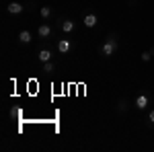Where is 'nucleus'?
<instances>
[{"instance_id":"1","label":"nucleus","mask_w":154,"mask_h":152,"mask_svg":"<svg viewBox=\"0 0 154 152\" xmlns=\"http://www.w3.org/2000/svg\"><path fill=\"white\" fill-rule=\"evenodd\" d=\"M115 51H117V33H109L105 43L101 45V56L103 58H111Z\"/></svg>"},{"instance_id":"2","label":"nucleus","mask_w":154,"mask_h":152,"mask_svg":"<svg viewBox=\"0 0 154 152\" xmlns=\"http://www.w3.org/2000/svg\"><path fill=\"white\" fill-rule=\"evenodd\" d=\"M82 25L86 27V29H95L97 25H99V17H97L95 12H88V14H84Z\"/></svg>"},{"instance_id":"3","label":"nucleus","mask_w":154,"mask_h":152,"mask_svg":"<svg viewBox=\"0 0 154 152\" xmlns=\"http://www.w3.org/2000/svg\"><path fill=\"white\" fill-rule=\"evenodd\" d=\"M58 27H60V31H62V33H72L76 25H74V21H72V19H60V21H58Z\"/></svg>"},{"instance_id":"4","label":"nucleus","mask_w":154,"mask_h":152,"mask_svg":"<svg viewBox=\"0 0 154 152\" xmlns=\"http://www.w3.org/2000/svg\"><path fill=\"white\" fill-rule=\"evenodd\" d=\"M134 105H136V109H140V111L148 109V105H150V97H148V95H138Z\"/></svg>"},{"instance_id":"5","label":"nucleus","mask_w":154,"mask_h":152,"mask_svg":"<svg viewBox=\"0 0 154 152\" xmlns=\"http://www.w3.org/2000/svg\"><path fill=\"white\" fill-rule=\"evenodd\" d=\"M51 33H54V29H51V25H48V23L39 25V29H37V35L41 37V39H48Z\"/></svg>"},{"instance_id":"6","label":"nucleus","mask_w":154,"mask_h":152,"mask_svg":"<svg viewBox=\"0 0 154 152\" xmlns=\"http://www.w3.org/2000/svg\"><path fill=\"white\" fill-rule=\"evenodd\" d=\"M58 51L60 54H70L72 51V41L70 39H60L58 41Z\"/></svg>"},{"instance_id":"7","label":"nucleus","mask_w":154,"mask_h":152,"mask_svg":"<svg viewBox=\"0 0 154 152\" xmlns=\"http://www.w3.org/2000/svg\"><path fill=\"white\" fill-rule=\"evenodd\" d=\"M31 41H33V35H31V31H29V29H23V31L19 33V43L27 45V43H31Z\"/></svg>"},{"instance_id":"8","label":"nucleus","mask_w":154,"mask_h":152,"mask_svg":"<svg viewBox=\"0 0 154 152\" xmlns=\"http://www.w3.org/2000/svg\"><path fill=\"white\" fill-rule=\"evenodd\" d=\"M6 11L11 12V14H21V12L25 11V6L21 4V2H11V4L6 6Z\"/></svg>"},{"instance_id":"9","label":"nucleus","mask_w":154,"mask_h":152,"mask_svg":"<svg viewBox=\"0 0 154 152\" xmlns=\"http://www.w3.org/2000/svg\"><path fill=\"white\" fill-rule=\"evenodd\" d=\"M51 56H54V54H51V49H48V47H45V49H39V54H37V58H39L41 64H43V62H49Z\"/></svg>"},{"instance_id":"10","label":"nucleus","mask_w":154,"mask_h":152,"mask_svg":"<svg viewBox=\"0 0 154 152\" xmlns=\"http://www.w3.org/2000/svg\"><path fill=\"white\" fill-rule=\"evenodd\" d=\"M54 70H56V64H54L51 60H49V62H43V64H41V72H45V74H51Z\"/></svg>"},{"instance_id":"11","label":"nucleus","mask_w":154,"mask_h":152,"mask_svg":"<svg viewBox=\"0 0 154 152\" xmlns=\"http://www.w3.org/2000/svg\"><path fill=\"white\" fill-rule=\"evenodd\" d=\"M125 109H128V99L121 97V99L117 101V111H119V113H125Z\"/></svg>"},{"instance_id":"12","label":"nucleus","mask_w":154,"mask_h":152,"mask_svg":"<svg viewBox=\"0 0 154 152\" xmlns=\"http://www.w3.org/2000/svg\"><path fill=\"white\" fill-rule=\"evenodd\" d=\"M39 14H41V17L48 21L49 17H51V6H41V8H39Z\"/></svg>"},{"instance_id":"13","label":"nucleus","mask_w":154,"mask_h":152,"mask_svg":"<svg viewBox=\"0 0 154 152\" xmlns=\"http://www.w3.org/2000/svg\"><path fill=\"white\" fill-rule=\"evenodd\" d=\"M140 58H142V62H150V60H152V51H142Z\"/></svg>"},{"instance_id":"14","label":"nucleus","mask_w":154,"mask_h":152,"mask_svg":"<svg viewBox=\"0 0 154 152\" xmlns=\"http://www.w3.org/2000/svg\"><path fill=\"white\" fill-rule=\"evenodd\" d=\"M148 121H150V123H152V126H154V109H152V111H150V113H148Z\"/></svg>"},{"instance_id":"15","label":"nucleus","mask_w":154,"mask_h":152,"mask_svg":"<svg viewBox=\"0 0 154 152\" xmlns=\"http://www.w3.org/2000/svg\"><path fill=\"white\" fill-rule=\"evenodd\" d=\"M150 51H152V56H154V47H152V49H150Z\"/></svg>"}]
</instances>
